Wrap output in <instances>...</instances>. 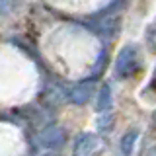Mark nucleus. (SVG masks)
I'll return each mask as SVG.
<instances>
[{
  "instance_id": "obj_3",
  "label": "nucleus",
  "mask_w": 156,
  "mask_h": 156,
  "mask_svg": "<svg viewBox=\"0 0 156 156\" xmlns=\"http://www.w3.org/2000/svg\"><path fill=\"white\" fill-rule=\"evenodd\" d=\"M100 146V139L92 133H82L76 136L74 148H72V154L74 156H90L94 150Z\"/></svg>"
},
{
  "instance_id": "obj_9",
  "label": "nucleus",
  "mask_w": 156,
  "mask_h": 156,
  "mask_svg": "<svg viewBox=\"0 0 156 156\" xmlns=\"http://www.w3.org/2000/svg\"><path fill=\"white\" fill-rule=\"evenodd\" d=\"M43 156H58V154H55V152H47V154H43Z\"/></svg>"
},
{
  "instance_id": "obj_8",
  "label": "nucleus",
  "mask_w": 156,
  "mask_h": 156,
  "mask_svg": "<svg viewBox=\"0 0 156 156\" xmlns=\"http://www.w3.org/2000/svg\"><path fill=\"white\" fill-rule=\"evenodd\" d=\"M109 123H111L109 117H107V119H100V121H98V125H100V131H107V129H109V127H107Z\"/></svg>"
},
{
  "instance_id": "obj_5",
  "label": "nucleus",
  "mask_w": 156,
  "mask_h": 156,
  "mask_svg": "<svg viewBox=\"0 0 156 156\" xmlns=\"http://www.w3.org/2000/svg\"><path fill=\"white\" fill-rule=\"evenodd\" d=\"M136 136H139V131H136V129H131V131H127V133L123 135L121 144H119V154L121 156H129L131 152H133V146L136 143Z\"/></svg>"
},
{
  "instance_id": "obj_10",
  "label": "nucleus",
  "mask_w": 156,
  "mask_h": 156,
  "mask_svg": "<svg viewBox=\"0 0 156 156\" xmlns=\"http://www.w3.org/2000/svg\"><path fill=\"white\" fill-rule=\"evenodd\" d=\"M152 80H154V84H156V68H154V76H152Z\"/></svg>"
},
{
  "instance_id": "obj_4",
  "label": "nucleus",
  "mask_w": 156,
  "mask_h": 156,
  "mask_svg": "<svg viewBox=\"0 0 156 156\" xmlns=\"http://www.w3.org/2000/svg\"><path fill=\"white\" fill-rule=\"evenodd\" d=\"M92 94H94V84H92L90 80H88V82H80L78 86H74L70 90L68 100H70L72 104H76V105H82V104H86V101L92 98Z\"/></svg>"
},
{
  "instance_id": "obj_2",
  "label": "nucleus",
  "mask_w": 156,
  "mask_h": 156,
  "mask_svg": "<svg viewBox=\"0 0 156 156\" xmlns=\"http://www.w3.org/2000/svg\"><path fill=\"white\" fill-rule=\"evenodd\" d=\"M35 140H37V144L41 146V148L51 150V148H58V146L65 144L66 135H65V131H62L61 127L53 125V127H47V129H43L41 133L37 135Z\"/></svg>"
},
{
  "instance_id": "obj_6",
  "label": "nucleus",
  "mask_w": 156,
  "mask_h": 156,
  "mask_svg": "<svg viewBox=\"0 0 156 156\" xmlns=\"http://www.w3.org/2000/svg\"><path fill=\"white\" fill-rule=\"evenodd\" d=\"M111 107V88L109 84H104L98 92V100H96V111H105Z\"/></svg>"
},
{
  "instance_id": "obj_7",
  "label": "nucleus",
  "mask_w": 156,
  "mask_h": 156,
  "mask_svg": "<svg viewBox=\"0 0 156 156\" xmlns=\"http://www.w3.org/2000/svg\"><path fill=\"white\" fill-rule=\"evenodd\" d=\"M10 2L12 0H0V14H6L10 10Z\"/></svg>"
},
{
  "instance_id": "obj_1",
  "label": "nucleus",
  "mask_w": 156,
  "mask_h": 156,
  "mask_svg": "<svg viewBox=\"0 0 156 156\" xmlns=\"http://www.w3.org/2000/svg\"><path fill=\"white\" fill-rule=\"evenodd\" d=\"M139 66V53L135 45H127L119 51L115 61V74L119 78H129Z\"/></svg>"
}]
</instances>
